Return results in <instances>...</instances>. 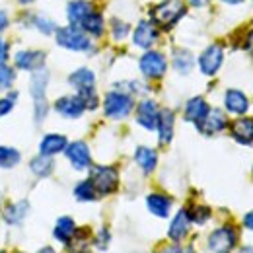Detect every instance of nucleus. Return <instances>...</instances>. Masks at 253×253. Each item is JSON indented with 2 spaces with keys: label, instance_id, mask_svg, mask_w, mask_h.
I'll list each match as a JSON object with an SVG mask.
<instances>
[{
  "label": "nucleus",
  "instance_id": "1",
  "mask_svg": "<svg viewBox=\"0 0 253 253\" xmlns=\"http://www.w3.org/2000/svg\"><path fill=\"white\" fill-rule=\"evenodd\" d=\"M187 14L185 0H164L150 10V22L158 30H171Z\"/></svg>",
  "mask_w": 253,
  "mask_h": 253
},
{
  "label": "nucleus",
  "instance_id": "2",
  "mask_svg": "<svg viewBox=\"0 0 253 253\" xmlns=\"http://www.w3.org/2000/svg\"><path fill=\"white\" fill-rule=\"evenodd\" d=\"M55 39L57 43L68 49V51H78V53H86L92 49V39L90 35L84 32L78 26H64V28H57L55 32Z\"/></svg>",
  "mask_w": 253,
  "mask_h": 253
},
{
  "label": "nucleus",
  "instance_id": "3",
  "mask_svg": "<svg viewBox=\"0 0 253 253\" xmlns=\"http://www.w3.org/2000/svg\"><path fill=\"white\" fill-rule=\"evenodd\" d=\"M134 107V99L132 95L126 92H109L103 99V111L109 119H125Z\"/></svg>",
  "mask_w": 253,
  "mask_h": 253
},
{
  "label": "nucleus",
  "instance_id": "4",
  "mask_svg": "<svg viewBox=\"0 0 253 253\" xmlns=\"http://www.w3.org/2000/svg\"><path fill=\"white\" fill-rule=\"evenodd\" d=\"M90 181L95 187L97 195H111L119 187V173L113 166H95L92 168L90 173Z\"/></svg>",
  "mask_w": 253,
  "mask_h": 253
},
{
  "label": "nucleus",
  "instance_id": "5",
  "mask_svg": "<svg viewBox=\"0 0 253 253\" xmlns=\"http://www.w3.org/2000/svg\"><path fill=\"white\" fill-rule=\"evenodd\" d=\"M138 66H140V72H142L146 78L158 80V78H162V76L166 74V70H168V59H166L164 53H160V51H150V49H148V51L140 57Z\"/></svg>",
  "mask_w": 253,
  "mask_h": 253
},
{
  "label": "nucleus",
  "instance_id": "6",
  "mask_svg": "<svg viewBox=\"0 0 253 253\" xmlns=\"http://www.w3.org/2000/svg\"><path fill=\"white\" fill-rule=\"evenodd\" d=\"M238 234L234 226H222L209 236V248L214 253H230L236 248Z\"/></svg>",
  "mask_w": 253,
  "mask_h": 253
},
{
  "label": "nucleus",
  "instance_id": "7",
  "mask_svg": "<svg viewBox=\"0 0 253 253\" xmlns=\"http://www.w3.org/2000/svg\"><path fill=\"white\" fill-rule=\"evenodd\" d=\"M222 61H224V49L218 43H212L209 45L201 57H199V68L205 76H214L222 66Z\"/></svg>",
  "mask_w": 253,
  "mask_h": 253
},
{
  "label": "nucleus",
  "instance_id": "8",
  "mask_svg": "<svg viewBox=\"0 0 253 253\" xmlns=\"http://www.w3.org/2000/svg\"><path fill=\"white\" fill-rule=\"evenodd\" d=\"M64 154H66L68 162L72 164V168H74V169H78V171H84V169H88V168L92 166V154H90V148H88V144H86V142H82V140H76V142L66 144Z\"/></svg>",
  "mask_w": 253,
  "mask_h": 253
},
{
  "label": "nucleus",
  "instance_id": "9",
  "mask_svg": "<svg viewBox=\"0 0 253 253\" xmlns=\"http://www.w3.org/2000/svg\"><path fill=\"white\" fill-rule=\"evenodd\" d=\"M45 59H47V55L43 51L22 49V51H18L14 55V66L18 70H24V72H35V70L45 66Z\"/></svg>",
  "mask_w": 253,
  "mask_h": 253
},
{
  "label": "nucleus",
  "instance_id": "10",
  "mask_svg": "<svg viewBox=\"0 0 253 253\" xmlns=\"http://www.w3.org/2000/svg\"><path fill=\"white\" fill-rule=\"evenodd\" d=\"M158 28L152 24V22H148V20H142V22H138V26L134 28V32H132V43L136 45V47H140V49H150L156 41H158Z\"/></svg>",
  "mask_w": 253,
  "mask_h": 253
},
{
  "label": "nucleus",
  "instance_id": "11",
  "mask_svg": "<svg viewBox=\"0 0 253 253\" xmlns=\"http://www.w3.org/2000/svg\"><path fill=\"white\" fill-rule=\"evenodd\" d=\"M158 115L160 109L154 99H142L136 107V123L144 126L146 130H154L158 125Z\"/></svg>",
  "mask_w": 253,
  "mask_h": 253
},
{
  "label": "nucleus",
  "instance_id": "12",
  "mask_svg": "<svg viewBox=\"0 0 253 253\" xmlns=\"http://www.w3.org/2000/svg\"><path fill=\"white\" fill-rule=\"evenodd\" d=\"M55 111L59 115H63L66 119H78L86 107H84V101L80 99V95H63L55 101Z\"/></svg>",
  "mask_w": 253,
  "mask_h": 253
},
{
  "label": "nucleus",
  "instance_id": "13",
  "mask_svg": "<svg viewBox=\"0 0 253 253\" xmlns=\"http://www.w3.org/2000/svg\"><path fill=\"white\" fill-rule=\"evenodd\" d=\"M228 126V119L220 109H209V113L205 115V119L201 123H197V128L203 134H216Z\"/></svg>",
  "mask_w": 253,
  "mask_h": 253
},
{
  "label": "nucleus",
  "instance_id": "14",
  "mask_svg": "<svg viewBox=\"0 0 253 253\" xmlns=\"http://www.w3.org/2000/svg\"><path fill=\"white\" fill-rule=\"evenodd\" d=\"M47 84H49V70L43 66L33 72L30 80V94L33 97V103L47 101Z\"/></svg>",
  "mask_w": 253,
  "mask_h": 253
},
{
  "label": "nucleus",
  "instance_id": "15",
  "mask_svg": "<svg viewBox=\"0 0 253 253\" xmlns=\"http://www.w3.org/2000/svg\"><path fill=\"white\" fill-rule=\"evenodd\" d=\"M230 134L240 144H252L253 142V117H240L232 121Z\"/></svg>",
  "mask_w": 253,
  "mask_h": 253
},
{
  "label": "nucleus",
  "instance_id": "16",
  "mask_svg": "<svg viewBox=\"0 0 253 253\" xmlns=\"http://www.w3.org/2000/svg\"><path fill=\"white\" fill-rule=\"evenodd\" d=\"M66 144H68V140H66L64 134H53V132H51V134H45V136L41 138V142H39V154L53 158V156L64 152Z\"/></svg>",
  "mask_w": 253,
  "mask_h": 253
},
{
  "label": "nucleus",
  "instance_id": "17",
  "mask_svg": "<svg viewBox=\"0 0 253 253\" xmlns=\"http://www.w3.org/2000/svg\"><path fill=\"white\" fill-rule=\"evenodd\" d=\"M94 10L90 0H72L66 6V20L70 26H80L82 20Z\"/></svg>",
  "mask_w": 253,
  "mask_h": 253
},
{
  "label": "nucleus",
  "instance_id": "18",
  "mask_svg": "<svg viewBox=\"0 0 253 253\" xmlns=\"http://www.w3.org/2000/svg\"><path fill=\"white\" fill-rule=\"evenodd\" d=\"M209 103L205 101V97H201V95H197V97H191L189 101L185 103V111H183V115H185V119L189 121V123H201L203 119H205V115L209 113Z\"/></svg>",
  "mask_w": 253,
  "mask_h": 253
},
{
  "label": "nucleus",
  "instance_id": "19",
  "mask_svg": "<svg viewBox=\"0 0 253 253\" xmlns=\"http://www.w3.org/2000/svg\"><path fill=\"white\" fill-rule=\"evenodd\" d=\"M189 226H191L189 214H187L185 209H181V211L175 214V218L171 220V224H169V232H168L169 240H171V242H181V240L189 234Z\"/></svg>",
  "mask_w": 253,
  "mask_h": 253
},
{
  "label": "nucleus",
  "instance_id": "20",
  "mask_svg": "<svg viewBox=\"0 0 253 253\" xmlns=\"http://www.w3.org/2000/svg\"><path fill=\"white\" fill-rule=\"evenodd\" d=\"M224 105L230 113L234 115H244L248 109H250V99L248 95L240 90H228L224 95Z\"/></svg>",
  "mask_w": 253,
  "mask_h": 253
},
{
  "label": "nucleus",
  "instance_id": "21",
  "mask_svg": "<svg viewBox=\"0 0 253 253\" xmlns=\"http://www.w3.org/2000/svg\"><path fill=\"white\" fill-rule=\"evenodd\" d=\"M146 207L154 216L166 218L169 214V209H171V199L164 193H150L146 197Z\"/></svg>",
  "mask_w": 253,
  "mask_h": 253
},
{
  "label": "nucleus",
  "instance_id": "22",
  "mask_svg": "<svg viewBox=\"0 0 253 253\" xmlns=\"http://www.w3.org/2000/svg\"><path fill=\"white\" fill-rule=\"evenodd\" d=\"M28 212H30V203H28V201L10 203V205L4 209V222L10 224V226H18V224L24 222V218L28 216Z\"/></svg>",
  "mask_w": 253,
  "mask_h": 253
},
{
  "label": "nucleus",
  "instance_id": "23",
  "mask_svg": "<svg viewBox=\"0 0 253 253\" xmlns=\"http://www.w3.org/2000/svg\"><path fill=\"white\" fill-rule=\"evenodd\" d=\"M173 123H175V115L171 109H162L158 115V134H160V142L162 144H168L173 136Z\"/></svg>",
  "mask_w": 253,
  "mask_h": 253
},
{
  "label": "nucleus",
  "instance_id": "24",
  "mask_svg": "<svg viewBox=\"0 0 253 253\" xmlns=\"http://www.w3.org/2000/svg\"><path fill=\"white\" fill-rule=\"evenodd\" d=\"M78 28H82L84 32L88 33V35H92V37H101V35L105 33V20H103L101 12L92 10V12L82 20V24H80Z\"/></svg>",
  "mask_w": 253,
  "mask_h": 253
},
{
  "label": "nucleus",
  "instance_id": "25",
  "mask_svg": "<svg viewBox=\"0 0 253 253\" xmlns=\"http://www.w3.org/2000/svg\"><path fill=\"white\" fill-rule=\"evenodd\" d=\"M134 162L138 164V168L144 173H152L158 164V154H156V150H152L148 146H138L134 152Z\"/></svg>",
  "mask_w": 253,
  "mask_h": 253
},
{
  "label": "nucleus",
  "instance_id": "26",
  "mask_svg": "<svg viewBox=\"0 0 253 253\" xmlns=\"http://www.w3.org/2000/svg\"><path fill=\"white\" fill-rule=\"evenodd\" d=\"M68 84H70L72 88H76L78 92H80V90L94 88L95 74L90 68H78V70H74V72L68 76Z\"/></svg>",
  "mask_w": 253,
  "mask_h": 253
},
{
  "label": "nucleus",
  "instance_id": "27",
  "mask_svg": "<svg viewBox=\"0 0 253 253\" xmlns=\"http://www.w3.org/2000/svg\"><path fill=\"white\" fill-rule=\"evenodd\" d=\"M76 234V224L70 216H61L57 224H55V230H53V236L61 242V244H68L72 240V236Z\"/></svg>",
  "mask_w": 253,
  "mask_h": 253
},
{
  "label": "nucleus",
  "instance_id": "28",
  "mask_svg": "<svg viewBox=\"0 0 253 253\" xmlns=\"http://www.w3.org/2000/svg\"><path fill=\"white\" fill-rule=\"evenodd\" d=\"M171 64H173V68H175L179 74H189L193 64H195V59H193L191 51H187V49H175V51H173Z\"/></svg>",
  "mask_w": 253,
  "mask_h": 253
},
{
  "label": "nucleus",
  "instance_id": "29",
  "mask_svg": "<svg viewBox=\"0 0 253 253\" xmlns=\"http://www.w3.org/2000/svg\"><path fill=\"white\" fill-rule=\"evenodd\" d=\"M30 169H32L33 175H37V177H47V175L53 173L55 164H53L51 156H43V154H39V156L32 158V162H30Z\"/></svg>",
  "mask_w": 253,
  "mask_h": 253
},
{
  "label": "nucleus",
  "instance_id": "30",
  "mask_svg": "<svg viewBox=\"0 0 253 253\" xmlns=\"http://www.w3.org/2000/svg\"><path fill=\"white\" fill-rule=\"evenodd\" d=\"M22 154L14 146H0V168L2 169H12L20 164Z\"/></svg>",
  "mask_w": 253,
  "mask_h": 253
},
{
  "label": "nucleus",
  "instance_id": "31",
  "mask_svg": "<svg viewBox=\"0 0 253 253\" xmlns=\"http://www.w3.org/2000/svg\"><path fill=\"white\" fill-rule=\"evenodd\" d=\"M74 197L78 201H82V203H92V201L97 199V193H95V187L92 185V181L86 179V181H80L74 187Z\"/></svg>",
  "mask_w": 253,
  "mask_h": 253
},
{
  "label": "nucleus",
  "instance_id": "32",
  "mask_svg": "<svg viewBox=\"0 0 253 253\" xmlns=\"http://www.w3.org/2000/svg\"><path fill=\"white\" fill-rule=\"evenodd\" d=\"M32 24H33V28L39 33H43V35H53V33L57 32V22L51 20L49 16H45V14L33 16Z\"/></svg>",
  "mask_w": 253,
  "mask_h": 253
},
{
  "label": "nucleus",
  "instance_id": "33",
  "mask_svg": "<svg viewBox=\"0 0 253 253\" xmlns=\"http://www.w3.org/2000/svg\"><path fill=\"white\" fill-rule=\"evenodd\" d=\"M16 82V70L8 64H0V92L2 90H10L12 84Z\"/></svg>",
  "mask_w": 253,
  "mask_h": 253
},
{
  "label": "nucleus",
  "instance_id": "34",
  "mask_svg": "<svg viewBox=\"0 0 253 253\" xmlns=\"http://www.w3.org/2000/svg\"><path fill=\"white\" fill-rule=\"evenodd\" d=\"M187 214H189L191 222H195V224H205V222L211 218V209L209 207H205V205H195L191 211H187Z\"/></svg>",
  "mask_w": 253,
  "mask_h": 253
},
{
  "label": "nucleus",
  "instance_id": "35",
  "mask_svg": "<svg viewBox=\"0 0 253 253\" xmlns=\"http://www.w3.org/2000/svg\"><path fill=\"white\" fill-rule=\"evenodd\" d=\"M109 28H111V37L115 39V41H123L126 35L130 33V26L123 22V20H111V24H109Z\"/></svg>",
  "mask_w": 253,
  "mask_h": 253
},
{
  "label": "nucleus",
  "instance_id": "36",
  "mask_svg": "<svg viewBox=\"0 0 253 253\" xmlns=\"http://www.w3.org/2000/svg\"><path fill=\"white\" fill-rule=\"evenodd\" d=\"M78 95H80V99L84 101V107H86V109H95V107L99 105V97H97V94H95L94 88L80 90V92H78Z\"/></svg>",
  "mask_w": 253,
  "mask_h": 253
},
{
  "label": "nucleus",
  "instance_id": "37",
  "mask_svg": "<svg viewBox=\"0 0 253 253\" xmlns=\"http://www.w3.org/2000/svg\"><path fill=\"white\" fill-rule=\"evenodd\" d=\"M16 97H18V92H10L6 97H0V119H2L4 115H8V113L14 109Z\"/></svg>",
  "mask_w": 253,
  "mask_h": 253
},
{
  "label": "nucleus",
  "instance_id": "38",
  "mask_svg": "<svg viewBox=\"0 0 253 253\" xmlns=\"http://www.w3.org/2000/svg\"><path fill=\"white\" fill-rule=\"evenodd\" d=\"M10 57V43L0 35V64H4Z\"/></svg>",
  "mask_w": 253,
  "mask_h": 253
},
{
  "label": "nucleus",
  "instance_id": "39",
  "mask_svg": "<svg viewBox=\"0 0 253 253\" xmlns=\"http://www.w3.org/2000/svg\"><path fill=\"white\" fill-rule=\"evenodd\" d=\"M107 244H109V232H107V230H99L97 240H95V246H97L99 250H105Z\"/></svg>",
  "mask_w": 253,
  "mask_h": 253
},
{
  "label": "nucleus",
  "instance_id": "40",
  "mask_svg": "<svg viewBox=\"0 0 253 253\" xmlns=\"http://www.w3.org/2000/svg\"><path fill=\"white\" fill-rule=\"evenodd\" d=\"M160 253H195L193 248H181V246H168Z\"/></svg>",
  "mask_w": 253,
  "mask_h": 253
},
{
  "label": "nucleus",
  "instance_id": "41",
  "mask_svg": "<svg viewBox=\"0 0 253 253\" xmlns=\"http://www.w3.org/2000/svg\"><path fill=\"white\" fill-rule=\"evenodd\" d=\"M10 28V16H8V12L6 10H2L0 8V35L6 32Z\"/></svg>",
  "mask_w": 253,
  "mask_h": 253
},
{
  "label": "nucleus",
  "instance_id": "42",
  "mask_svg": "<svg viewBox=\"0 0 253 253\" xmlns=\"http://www.w3.org/2000/svg\"><path fill=\"white\" fill-rule=\"evenodd\" d=\"M189 2V6H193V8H205L211 0H187Z\"/></svg>",
  "mask_w": 253,
  "mask_h": 253
},
{
  "label": "nucleus",
  "instance_id": "43",
  "mask_svg": "<svg viewBox=\"0 0 253 253\" xmlns=\"http://www.w3.org/2000/svg\"><path fill=\"white\" fill-rule=\"evenodd\" d=\"M246 51H250L253 55V30L248 33V39H246Z\"/></svg>",
  "mask_w": 253,
  "mask_h": 253
},
{
  "label": "nucleus",
  "instance_id": "44",
  "mask_svg": "<svg viewBox=\"0 0 253 253\" xmlns=\"http://www.w3.org/2000/svg\"><path fill=\"white\" fill-rule=\"evenodd\" d=\"M244 224H246V228H250V230H253V211H252V212H248V214H246V218H244Z\"/></svg>",
  "mask_w": 253,
  "mask_h": 253
},
{
  "label": "nucleus",
  "instance_id": "45",
  "mask_svg": "<svg viewBox=\"0 0 253 253\" xmlns=\"http://www.w3.org/2000/svg\"><path fill=\"white\" fill-rule=\"evenodd\" d=\"M37 253H57V252H55L53 248H49V246H45V248H41V250H39V252H37Z\"/></svg>",
  "mask_w": 253,
  "mask_h": 253
},
{
  "label": "nucleus",
  "instance_id": "46",
  "mask_svg": "<svg viewBox=\"0 0 253 253\" xmlns=\"http://www.w3.org/2000/svg\"><path fill=\"white\" fill-rule=\"evenodd\" d=\"M20 6H28V4H32V2H35V0H16Z\"/></svg>",
  "mask_w": 253,
  "mask_h": 253
},
{
  "label": "nucleus",
  "instance_id": "47",
  "mask_svg": "<svg viewBox=\"0 0 253 253\" xmlns=\"http://www.w3.org/2000/svg\"><path fill=\"white\" fill-rule=\"evenodd\" d=\"M222 2H226V4H240V2H244V0H222Z\"/></svg>",
  "mask_w": 253,
  "mask_h": 253
},
{
  "label": "nucleus",
  "instance_id": "48",
  "mask_svg": "<svg viewBox=\"0 0 253 253\" xmlns=\"http://www.w3.org/2000/svg\"><path fill=\"white\" fill-rule=\"evenodd\" d=\"M0 207H2V191H0Z\"/></svg>",
  "mask_w": 253,
  "mask_h": 253
},
{
  "label": "nucleus",
  "instance_id": "49",
  "mask_svg": "<svg viewBox=\"0 0 253 253\" xmlns=\"http://www.w3.org/2000/svg\"><path fill=\"white\" fill-rule=\"evenodd\" d=\"M0 253H6V252H0Z\"/></svg>",
  "mask_w": 253,
  "mask_h": 253
}]
</instances>
